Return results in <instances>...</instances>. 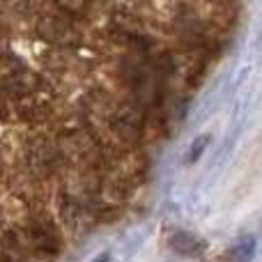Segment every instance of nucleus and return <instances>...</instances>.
<instances>
[{
    "instance_id": "1",
    "label": "nucleus",
    "mask_w": 262,
    "mask_h": 262,
    "mask_svg": "<svg viewBox=\"0 0 262 262\" xmlns=\"http://www.w3.org/2000/svg\"><path fill=\"white\" fill-rule=\"evenodd\" d=\"M255 255V239L253 237H246L239 244L232 249V262H251Z\"/></svg>"
},
{
    "instance_id": "2",
    "label": "nucleus",
    "mask_w": 262,
    "mask_h": 262,
    "mask_svg": "<svg viewBox=\"0 0 262 262\" xmlns=\"http://www.w3.org/2000/svg\"><path fill=\"white\" fill-rule=\"evenodd\" d=\"M195 244H198V242L191 235H186V232H177L175 239H172V246H175V251H180V253H195Z\"/></svg>"
},
{
    "instance_id": "3",
    "label": "nucleus",
    "mask_w": 262,
    "mask_h": 262,
    "mask_svg": "<svg viewBox=\"0 0 262 262\" xmlns=\"http://www.w3.org/2000/svg\"><path fill=\"white\" fill-rule=\"evenodd\" d=\"M207 145H209V136H200V138H198V143H193V145H191L189 154H186V161H189V163L198 161V159H200V154L205 152V147H207Z\"/></svg>"
},
{
    "instance_id": "4",
    "label": "nucleus",
    "mask_w": 262,
    "mask_h": 262,
    "mask_svg": "<svg viewBox=\"0 0 262 262\" xmlns=\"http://www.w3.org/2000/svg\"><path fill=\"white\" fill-rule=\"evenodd\" d=\"M92 262H111V255H108V253H104V255H99V258L92 260Z\"/></svg>"
}]
</instances>
